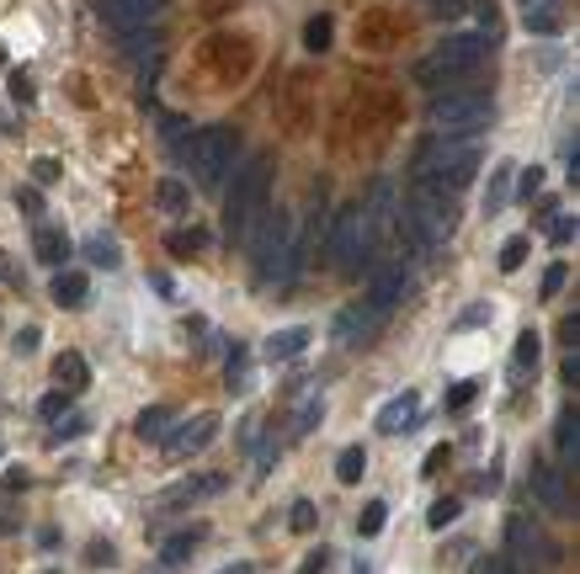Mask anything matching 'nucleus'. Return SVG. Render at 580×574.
Masks as SVG:
<instances>
[{"label":"nucleus","instance_id":"nucleus-1","mask_svg":"<svg viewBox=\"0 0 580 574\" xmlns=\"http://www.w3.org/2000/svg\"><path fill=\"white\" fill-rule=\"evenodd\" d=\"M399 235H410L416 250H442V245L459 235V197L442 192L431 182H416L410 186V203L399 208Z\"/></svg>","mask_w":580,"mask_h":574},{"label":"nucleus","instance_id":"nucleus-55","mask_svg":"<svg viewBox=\"0 0 580 574\" xmlns=\"http://www.w3.org/2000/svg\"><path fill=\"white\" fill-rule=\"evenodd\" d=\"M485 319H490V308H485V303H474V308H469V314H463L459 325H485Z\"/></svg>","mask_w":580,"mask_h":574},{"label":"nucleus","instance_id":"nucleus-4","mask_svg":"<svg viewBox=\"0 0 580 574\" xmlns=\"http://www.w3.org/2000/svg\"><path fill=\"white\" fill-rule=\"evenodd\" d=\"M490 48H495V37H485V32H453L448 43H437L427 59L416 64V80L421 86H453V80H463L474 64L485 59Z\"/></svg>","mask_w":580,"mask_h":574},{"label":"nucleus","instance_id":"nucleus-3","mask_svg":"<svg viewBox=\"0 0 580 574\" xmlns=\"http://www.w3.org/2000/svg\"><path fill=\"white\" fill-rule=\"evenodd\" d=\"M267 192H272V154H250V165L235 171V186H229V203H224V224H229V235L245 240L250 229H256V218L267 213Z\"/></svg>","mask_w":580,"mask_h":574},{"label":"nucleus","instance_id":"nucleus-57","mask_svg":"<svg viewBox=\"0 0 580 574\" xmlns=\"http://www.w3.org/2000/svg\"><path fill=\"white\" fill-rule=\"evenodd\" d=\"M48 574H59V569H48Z\"/></svg>","mask_w":580,"mask_h":574},{"label":"nucleus","instance_id":"nucleus-52","mask_svg":"<svg viewBox=\"0 0 580 574\" xmlns=\"http://www.w3.org/2000/svg\"><path fill=\"white\" fill-rule=\"evenodd\" d=\"M474 489H480V495H495V489H501V468H490V474H480V479H474Z\"/></svg>","mask_w":580,"mask_h":574},{"label":"nucleus","instance_id":"nucleus-21","mask_svg":"<svg viewBox=\"0 0 580 574\" xmlns=\"http://www.w3.org/2000/svg\"><path fill=\"white\" fill-rule=\"evenodd\" d=\"M54 378L64 383V393H80L91 383V367H86L80 351H59V357H54Z\"/></svg>","mask_w":580,"mask_h":574},{"label":"nucleus","instance_id":"nucleus-51","mask_svg":"<svg viewBox=\"0 0 580 574\" xmlns=\"http://www.w3.org/2000/svg\"><path fill=\"white\" fill-rule=\"evenodd\" d=\"M564 383H580V351H575V346L564 351Z\"/></svg>","mask_w":580,"mask_h":574},{"label":"nucleus","instance_id":"nucleus-12","mask_svg":"<svg viewBox=\"0 0 580 574\" xmlns=\"http://www.w3.org/2000/svg\"><path fill=\"white\" fill-rule=\"evenodd\" d=\"M533 495L543 500V511L570 516V489H564V468H554V463H533Z\"/></svg>","mask_w":580,"mask_h":574},{"label":"nucleus","instance_id":"nucleus-13","mask_svg":"<svg viewBox=\"0 0 580 574\" xmlns=\"http://www.w3.org/2000/svg\"><path fill=\"white\" fill-rule=\"evenodd\" d=\"M378 325H384V314H373L367 303H346V308L336 314V330L331 335H336L341 346H357V340H367Z\"/></svg>","mask_w":580,"mask_h":574},{"label":"nucleus","instance_id":"nucleus-14","mask_svg":"<svg viewBox=\"0 0 580 574\" xmlns=\"http://www.w3.org/2000/svg\"><path fill=\"white\" fill-rule=\"evenodd\" d=\"M32 256H37L43 266H54V272H59L64 261L75 256V245H69V235H64L59 224H37V229H32Z\"/></svg>","mask_w":580,"mask_h":574},{"label":"nucleus","instance_id":"nucleus-5","mask_svg":"<svg viewBox=\"0 0 580 574\" xmlns=\"http://www.w3.org/2000/svg\"><path fill=\"white\" fill-rule=\"evenodd\" d=\"M490 96L485 91H448L431 96L427 122L442 133V139H480V128H490Z\"/></svg>","mask_w":580,"mask_h":574},{"label":"nucleus","instance_id":"nucleus-16","mask_svg":"<svg viewBox=\"0 0 580 574\" xmlns=\"http://www.w3.org/2000/svg\"><path fill=\"white\" fill-rule=\"evenodd\" d=\"M48 298L59 303V308H86V298H91V282H86V272H69V266H59V272H54V287H48Z\"/></svg>","mask_w":580,"mask_h":574},{"label":"nucleus","instance_id":"nucleus-38","mask_svg":"<svg viewBox=\"0 0 580 574\" xmlns=\"http://www.w3.org/2000/svg\"><path fill=\"white\" fill-rule=\"evenodd\" d=\"M511 182H517V192L533 203V197L543 192V171H538V165H527V171H522V165H517V176H511Z\"/></svg>","mask_w":580,"mask_h":574},{"label":"nucleus","instance_id":"nucleus-32","mask_svg":"<svg viewBox=\"0 0 580 574\" xmlns=\"http://www.w3.org/2000/svg\"><path fill=\"white\" fill-rule=\"evenodd\" d=\"M527 250H533V240H527V235H511V240L501 245V256H495V261H501V272H517L522 261H527Z\"/></svg>","mask_w":580,"mask_h":574},{"label":"nucleus","instance_id":"nucleus-25","mask_svg":"<svg viewBox=\"0 0 580 574\" xmlns=\"http://www.w3.org/2000/svg\"><path fill=\"white\" fill-rule=\"evenodd\" d=\"M171 421H176V415H171L165 404H150V410H144V415L133 421V436H139V442H165Z\"/></svg>","mask_w":580,"mask_h":574},{"label":"nucleus","instance_id":"nucleus-22","mask_svg":"<svg viewBox=\"0 0 580 574\" xmlns=\"http://www.w3.org/2000/svg\"><path fill=\"white\" fill-rule=\"evenodd\" d=\"M506 543H511V569H533V548H538V537H533V527L522 521V516H511V527H506Z\"/></svg>","mask_w":580,"mask_h":574},{"label":"nucleus","instance_id":"nucleus-36","mask_svg":"<svg viewBox=\"0 0 580 574\" xmlns=\"http://www.w3.org/2000/svg\"><path fill=\"white\" fill-rule=\"evenodd\" d=\"M165 245H171L176 256H192V250H203V245H208V235H203V229H176Z\"/></svg>","mask_w":580,"mask_h":574},{"label":"nucleus","instance_id":"nucleus-47","mask_svg":"<svg viewBox=\"0 0 580 574\" xmlns=\"http://www.w3.org/2000/svg\"><path fill=\"white\" fill-rule=\"evenodd\" d=\"M549 240L554 245H570V240H575V224H570V218H549Z\"/></svg>","mask_w":580,"mask_h":574},{"label":"nucleus","instance_id":"nucleus-20","mask_svg":"<svg viewBox=\"0 0 580 574\" xmlns=\"http://www.w3.org/2000/svg\"><path fill=\"white\" fill-rule=\"evenodd\" d=\"M154 203H160V213L182 218V213H192V186L176 182V176H160V182H154Z\"/></svg>","mask_w":580,"mask_h":574},{"label":"nucleus","instance_id":"nucleus-44","mask_svg":"<svg viewBox=\"0 0 580 574\" xmlns=\"http://www.w3.org/2000/svg\"><path fill=\"white\" fill-rule=\"evenodd\" d=\"M16 208L27 213V218H37V213H43V192H37V186H22V192H16Z\"/></svg>","mask_w":580,"mask_h":574},{"label":"nucleus","instance_id":"nucleus-19","mask_svg":"<svg viewBox=\"0 0 580 574\" xmlns=\"http://www.w3.org/2000/svg\"><path fill=\"white\" fill-rule=\"evenodd\" d=\"M203 537H208V527H186V532H176V537H165V548H160V564H165V569L186 564V558L203 548Z\"/></svg>","mask_w":580,"mask_h":574},{"label":"nucleus","instance_id":"nucleus-34","mask_svg":"<svg viewBox=\"0 0 580 574\" xmlns=\"http://www.w3.org/2000/svg\"><path fill=\"white\" fill-rule=\"evenodd\" d=\"M86 415H80V410H64L59 415V425H54V431H48V442H75V436H80V431H86Z\"/></svg>","mask_w":580,"mask_h":574},{"label":"nucleus","instance_id":"nucleus-9","mask_svg":"<svg viewBox=\"0 0 580 574\" xmlns=\"http://www.w3.org/2000/svg\"><path fill=\"white\" fill-rule=\"evenodd\" d=\"M165 5H171V0H107V5H101V16H107V22H112V27L122 32V37H128V32L160 27Z\"/></svg>","mask_w":580,"mask_h":574},{"label":"nucleus","instance_id":"nucleus-56","mask_svg":"<svg viewBox=\"0 0 580 574\" xmlns=\"http://www.w3.org/2000/svg\"><path fill=\"white\" fill-rule=\"evenodd\" d=\"M218 574H256V564H250V558H240V564H224Z\"/></svg>","mask_w":580,"mask_h":574},{"label":"nucleus","instance_id":"nucleus-23","mask_svg":"<svg viewBox=\"0 0 580 574\" xmlns=\"http://www.w3.org/2000/svg\"><path fill=\"white\" fill-rule=\"evenodd\" d=\"M538 357H543V335H538V330H522L517 346H511V378L522 383V378L538 367Z\"/></svg>","mask_w":580,"mask_h":574},{"label":"nucleus","instance_id":"nucleus-43","mask_svg":"<svg viewBox=\"0 0 580 574\" xmlns=\"http://www.w3.org/2000/svg\"><path fill=\"white\" fill-rule=\"evenodd\" d=\"M32 182L54 186V182H59V160H32Z\"/></svg>","mask_w":580,"mask_h":574},{"label":"nucleus","instance_id":"nucleus-42","mask_svg":"<svg viewBox=\"0 0 580 574\" xmlns=\"http://www.w3.org/2000/svg\"><path fill=\"white\" fill-rule=\"evenodd\" d=\"M427 11L437 22H448V16H463V11H469V0H427Z\"/></svg>","mask_w":580,"mask_h":574},{"label":"nucleus","instance_id":"nucleus-18","mask_svg":"<svg viewBox=\"0 0 580 574\" xmlns=\"http://www.w3.org/2000/svg\"><path fill=\"white\" fill-rule=\"evenodd\" d=\"M522 27L533 32V37H559L564 16H559L554 0H533V5H522Z\"/></svg>","mask_w":580,"mask_h":574},{"label":"nucleus","instance_id":"nucleus-49","mask_svg":"<svg viewBox=\"0 0 580 574\" xmlns=\"http://www.w3.org/2000/svg\"><path fill=\"white\" fill-rule=\"evenodd\" d=\"M448 463H453V447H431V453H427V468H421V474H442Z\"/></svg>","mask_w":580,"mask_h":574},{"label":"nucleus","instance_id":"nucleus-8","mask_svg":"<svg viewBox=\"0 0 580 574\" xmlns=\"http://www.w3.org/2000/svg\"><path fill=\"white\" fill-rule=\"evenodd\" d=\"M405 287H410V272H405V261H373L367 266V308L373 314H384L389 319V308L405 298Z\"/></svg>","mask_w":580,"mask_h":574},{"label":"nucleus","instance_id":"nucleus-24","mask_svg":"<svg viewBox=\"0 0 580 574\" xmlns=\"http://www.w3.org/2000/svg\"><path fill=\"white\" fill-rule=\"evenodd\" d=\"M80 250H86V261H91V266H107V272H118V266H122V245L112 240V235H101V229H96Z\"/></svg>","mask_w":580,"mask_h":574},{"label":"nucleus","instance_id":"nucleus-29","mask_svg":"<svg viewBox=\"0 0 580 574\" xmlns=\"http://www.w3.org/2000/svg\"><path fill=\"white\" fill-rule=\"evenodd\" d=\"M559 457H564V468L580 457V431H575V410H564L559 415Z\"/></svg>","mask_w":580,"mask_h":574},{"label":"nucleus","instance_id":"nucleus-33","mask_svg":"<svg viewBox=\"0 0 580 574\" xmlns=\"http://www.w3.org/2000/svg\"><path fill=\"white\" fill-rule=\"evenodd\" d=\"M304 48H309V54H325V48H331V16H309Z\"/></svg>","mask_w":580,"mask_h":574},{"label":"nucleus","instance_id":"nucleus-35","mask_svg":"<svg viewBox=\"0 0 580 574\" xmlns=\"http://www.w3.org/2000/svg\"><path fill=\"white\" fill-rule=\"evenodd\" d=\"M224 372H229V393H245V389H250V362H245L240 346L229 351V367H224Z\"/></svg>","mask_w":580,"mask_h":574},{"label":"nucleus","instance_id":"nucleus-40","mask_svg":"<svg viewBox=\"0 0 580 574\" xmlns=\"http://www.w3.org/2000/svg\"><path fill=\"white\" fill-rule=\"evenodd\" d=\"M64 410H69V393H43V404H37V415H43V421H59Z\"/></svg>","mask_w":580,"mask_h":574},{"label":"nucleus","instance_id":"nucleus-45","mask_svg":"<svg viewBox=\"0 0 580 574\" xmlns=\"http://www.w3.org/2000/svg\"><path fill=\"white\" fill-rule=\"evenodd\" d=\"M37 340H43V330H37V325H27V330H16V340H11V346H16V357H32V351H37Z\"/></svg>","mask_w":580,"mask_h":574},{"label":"nucleus","instance_id":"nucleus-50","mask_svg":"<svg viewBox=\"0 0 580 574\" xmlns=\"http://www.w3.org/2000/svg\"><path fill=\"white\" fill-rule=\"evenodd\" d=\"M11 96H16V101H32V80H27V75H22V69L11 75Z\"/></svg>","mask_w":580,"mask_h":574},{"label":"nucleus","instance_id":"nucleus-27","mask_svg":"<svg viewBox=\"0 0 580 574\" xmlns=\"http://www.w3.org/2000/svg\"><path fill=\"white\" fill-rule=\"evenodd\" d=\"M320 421H325V393H309L304 404H299V415H293V431L309 436V431H320Z\"/></svg>","mask_w":580,"mask_h":574},{"label":"nucleus","instance_id":"nucleus-11","mask_svg":"<svg viewBox=\"0 0 580 574\" xmlns=\"http://www.w3.org/2000/svg\"><path fill=\"white\" fill-rule=\"evenodd\" d=\"M416 425H421V393L416 389H405V393H395V399L378 404V431H384V436H405V431H416Z\"/></svg>","mask_w":580,"mask_h":574},{"label":"nucleus","instance_id":"nucleus-15","mask_svg":"<svg viewBox=\"0 0 580 574\" xmlns=\"http://www.w3.org/2000/svg\"><path fill=\"white\" fill-rule=\"evenodd\" d=\"M309 340H314V330H309V325H288V330H272L267 335V346H261V357H267V362H293V357H304L309 351Z\"/></svg>","mask_w":580,"mask_h":574},{"label":"nucleus","instance_id":"nucleus-31","mask_svg":"<svg viewBox=\"0 0 580 574\" xmlns=\"http://www.w3.org/2000/svg\"><path fill=\"white\" fill-rule=\"evenodd\" d=\"M459 500H453V495H442V500H431V511H427V527L431 532H442V527H453V521H459Z\"/></svg>","mask_w":580,"mask_h":574},{"label":"nucleus","instance_id":"nucleus-2","mask_svg":"<svg viewBox=\"0 0 580 574\" xmlns=\"http://www.w3.org/2000/svg\"><path fill=\"white\" fill-rule=\"evenodd\" d=\"M480 165H485V144L480 139H442L437 133V144H427L421 160H416V182L459 192V186H469L480 176Z\"/></svg>","mask_w":580,"mask_h":574},{"label":"nucleus","instance_id":"nucleus-30","mask_svg":"<svg viewBox=\"0 0 580 574\" xmlns=\"http://www.w3.org/2000/svg\"><path fill=\"white\" fill-rule=\"evenodd\" d=\"M384 521H389V506H384V500H367L363 516H357V537H378Z\"/></svg>","mask_w":580,"mask_h":574},{"label":"nucleus","instance_id":"nucleus-26","mask_svg":"<svg viewBox=\"0 0 580 574\" xmlns=\"http://www.w3.org/2000/svg\"><path fill=\"white\" fill-rule=\"evenodd\" d=\"M363 474H367V453L352 442V447H341V457H336V479L341 484H363Z\"/></svg>","mask_w":580,"mask_h":574},{"label":"nucleus","instance_id":"nucleus-6","mask_svg":"<svg viewBox=\"0 0 580 574\" xmlns=\"http://www.w3.org/2000/svg\"><path fill=\"white\" fill-rule=\"evenodd\" d=\"M331 256H336L341 277H363L367 266L378 261V245H373V235H367L363 203H346V208L331 218Z\"/></svg>","mask_w":580,"mask_h":574},{"label":"nucleus","instance_id":"nucleus-17","mask_svg":"<svg viewBox=\"0 0 580 574\" xmlns=\"http://www.w3.org/2000/svg\"><path fill=\"white\" fill-rule=\"evenodd\" d=\"M511 176H517V160H495V165H490V182H485V213L490 218L506 213V203H511Z\"/></svg>","mask_w":580,"mask_h":574},{"label":"nucleus","instance_id":"nucleus-53","mask_svg":"<svg viewBox=\"0 0 580 574\" xmlns=\"http://www.w3.org/2000/svg\"><path fill=\"white\" fill-rule=\"evenodd\" d=\"M559 335H564V346H575V335H580V314H564V325H559Z\"/></svg>","mask_w":580,"mask_h":574},{"label":"nucleus","instance_id":"nucleus-7","mask_svg":"<svg viewBox=\"0 0 580 574\" xmlns=\"http://www.w3.org/2000/svg\"><path fill=\"white\" fill-rule=\"evenodd\" d=\"M235 150H240L235 128H203V133L182 139V160L197 171V186H218L224 182V171H229Z\"/></svg>","mask_w":580,"mask_h":574},{"label":"nucleus","instance_id":"nucleus-28","mask_svg":"<svg viewBox=\"0 0 580 574\" xmlns=\"http://www.w3.org/2000/svg\"><path fill=\"white\" fill-rule=\"evenodd\" d=\"M474 399H480V378H463V383H453V389H448L442 410H448V415H463V410H469Z\"/></svg>","mask_w":580,"mask_h":574},{"label":"nucleus","instance_id":"nucleus-48","mask_svg":"<svg viewBox=\"0 0 580 574\" xmlns=\"http://www.w3.org/2000/svg\"><path fill=\"white\" fill-rule=\"evenodd\" d=\"M277 453H282V447H277V442H267V447H261V453H256V479H267V474H272Z\"/></svg>","mask_w":580,"mask_h":574},{"label":"nucleus","instance_id":"nucleus-37","mask_svg":"<svg viewBox=\"0 0 580 574\" xmlns=\"http://www.w3.org/2000/svg\"><path fill=\"white\" fill-rule=\"evenodd\" d=\"M469 574H517V569H511L506 553H480V558L469 564Z\"/></svg>","mask_w":580,"mask_h":574},{"label":"nucleus","instance_id":"nucleus-39","mask_svg":"<svg viewBox=\"0 0 580 574\" xmlns=\"http://www.w3.org/2000/svg\"><path fill=\"white\" fill-rule=\"evenodd\" d=\"M314 521H320L314 500H293V516H288V527H293V532H314Z\"/></svg>","mask_w":580,"mask_h":574},{"label":"nucleus","instance_id":"nucleus-41","mask_svg":"<svg viewBox=\"0 0 580 574\" xmlns=\"http://www.w3.org/2000/svg\"><path fill=\"white\" fill-rule=\"evenodd\" d=\"M564 282H570V266H564V261H554L549 272H543V298H554V293H559Z\"/></svg>","mask_w":580,"mask_h":574},{"label":"nucleus","instance_id":"nucleus-46","mask_svg":"<svg viewBox=\"0 0 580 574\" xmlns=\"http://www.w3.org/2000/svg\"><path fill=\"white\" fill-rule=\"evenodd\" d=\"M325 569H331V548H314L304 564H299V574H325Z\"/></svg>","mask_w":580,"mask_h":574},{"label":"nucleus","instance_id":"nucleus-10","mask_svg":"<svg viewBox=\"0 0 580 574\" xmlns=\"http://www.w3.org/2000/svg\"><path fill=\"white\" fill-rule=\"evenodd\" d=\"M214 436H218V415H192V421L171 425L160 447H165V453L182 463V457H197L203 447H208V442H214Z\"/></svg>","mask_w":580,"mask_h":574},{"label":"nucleus","instance_id":"nucleus-54","mask_svg":"<svg viewBox=\"0 0 580 574\" xmlns=\"http://www.w3.org/2000/svg\"><path fill=\"white\" fill-rule=\"evenodd\" d=\"M86 558H91L96 569H101V564H112V543H96L91 553H86Z\"/></svg>","mask_w":580,"mask_h":574}]
</instances>
